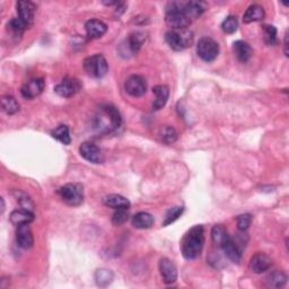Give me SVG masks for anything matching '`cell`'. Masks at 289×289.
<instances>
[{"instance_id": "cell-2", "label": "cell", "mask_w": 289, "mask_h": 289, "mask_svg": "<svg viewBox=\"0 0 289 289\" xmlns=\"http://www.w3.org/2000/svg\"><path fill=\"white\" fill-rule=\"evenodd\" d=\"M122 119L117 108L113 105H104L95 118V128L102 133H111L120 128Z\"/></svg>"}, {"instance_id": "cell-32", "label": "cell", "mask_w": 289, "mask_h": 289, "mask_svg": "<svg viewBox=\"0 0 289 289\" xmlns=\"http://www.w3.org/2000/svg\"><path fill=\"white\" fill-rule=\"evenodd\" d=\"M14 196L17 199V202L20 206V208L29 210V212H33L34 202L32 201V199L28 196V194L22 191H15Z\"/></svg>"}, {"instance_id": "cell-24", "label": "cell", "mask_w": 289, "mask_h": 289, "mask_svg": "<svg viewBox=\"0 0 289 289\" xmlns=\"http://www.w3.org/2000/svg\"><path fill=\"white\" fill-rule=\"evenodd\" d=\"M154 225V217L148 213H138L133 217V226L138 229L150 228Z\"/></svg>"}, {"instance_id": "cell-7", "label": "cell", "mask_w": 289, "mask_h": 289, "mask_svg": "<svg viewBox=\"0 0 289 289\" xmlns=\"http://www.w3.org/2000/svg\"><path fill=\"white\" fill-rule=\"evenodd\" d=\"M197 54L203 61L213 62L219 55V45L212 38H202L197 44Z\"/></svg>"}, {"instance_id": "cell-35", "label": "cell", "mask_w": 289, "mask_h": 289, "mask_svg": "<svg viewBox=\"0 0 289 289\" xmlns=\"http://www.w3.org/2000/svg\"><path fill=\"white\" fill-rule=\"evenodd\" d=\"M265 42L268 45H275L277 43V29L272 25H264Z\"/></svg>"}, {"instance_id": "cell-11", "label": "cell", "mask_w": 289, "mask_h": 289, "mask_svg": "<svg viewBox=\"0 0 289 289\" xmlns=\"http://www.w3.org/2000/svg\"><path fill=\"white\" fill-rule=\"evenodd\" d=\"M44 87L45 82L43 78H34V80H31L24 84L20 88V93H22L24 98L32 99L41 95L42 92L44 91Z\"/></svg>"}, {"instance_id": "cell-8", "label": "cell", "mask_w": 289, "mask_h": 289, "mask_svg": "<svg viewBox=\"0 0 289 289\" xmlns=\"http://www.w3.org/2000/svg\"><path fill=\"white\" fill-rule=\"evenodd\" d=\"M124 88L130 96L140 97L146 94L147 83L143 76L133 75L125 81Z\"/></svg>"}, {"instance_id": "cell-15", "label": "cell", "mask_w": 289, "mask_h": 289, "mask_svg": "<svg viewBox=\"0 0 289 289\" xmlns=\"http://www.w3.org/2000/svg\"><path fill=\"white\" fill-rule=\"evenodd\" d=\"M85 30L89 39H99L107 33L108 25L99 19H91L86 22Z\"/></svg>"}, {"instance_id": "cell-16", "label": "cell", "mask_w": 289, "mask_h": 289, "mask_svg": "<svg viewBox=\"0 0 289 289\" xmlns=\"http://www.w3.org/2000/svg\"><path fill=\"white\" fill-rule=\"evenodd\" d=\"M272 261L269 256L265 253H256L252 256L250 261V268L254 273H262L270 269Z\"/></svg>"}, {"instance_id": "cell-29", "label": "cell", "mask_w": 289, "mask_h": 289, "mask_svg": "<svg viewBox=\"0 0 289 289\" xmlns=\"http://www.w3.org/2000/svg\"><path fill=\"white\" fill-rule=\"evenodd\" d=\"M146 41V35L141 32H135L133 34H130L128 39V45L129 49L133 52L139 51L141 46L144 45Z\"/></svg>"}, {"instance_id": "cell-9", "label": "cell", "mask_w": 289, "mask_h": 289, "mask_svg": "<svg viewBox=\"0 0 289 289\" xmlns=\"http://www.w3.org/2000/svg\"><path fill=\"white\" fill-rule=\"evenodd\" d=\"M82 89L81 82L76 78H65L55 87V92L61 97H71Z\"/></svg>"}, {"instance_id": "cell-4", "label": "cell", "mask_w": 289, "mask_h": 289, "mask_svg": "<svg viewBox=\"0 0 289 289\" xmlns=\"http://www.w3.org/2000/svg\"><path fill=\"white\" fill-rule=\"evenodd\" d=\"M165 40L171 49L174 51H183L193 44L194 36L189 29L170 30L165 34Z\"/></svg>"}, {"instance_id": "cell-26", "label": "cell", "mask_w": 289, "mask_h": 289, "mask_svg": "<svg viewBox=\"0 0 289 289\" xmlns=\"http://www.w3.org/2000/svg\"><path fill=\"white\" fill-rule=\"evenodd\" d=\"M287 276L282 271H275L270 273L267 278L268 286L271 288H280L287 282Z\"/></svg>"}, {"instance_id": "cell-21", "label": "cell", "mask_w": 289, "mask_h": 289, "mask_svg": "<svg viewBox=\"0 0 289 289\" xmlns=\"http://www.w3.org/2000/svg\"><path fill=\"white\" fill-rule=\"evenodd\" d=\"M103 202L107 207L113 208L115 210L129 209L130 207V201L127 198L120 196V194H109L103 199Z\"/></svg>"}, {"instance_id": "cell-3", "label": "cell", "mask_w": 289, "mask_h": 289, "mask_svg": "<svg viewBox=\"0 0 289 289\" xmlns=\"http://www.w3.org/2000/svg\"><path fill=\"white\" fill-rule=\"evenodd\" d=\"M185 4L180 2H172L166 7L165 22L172 30L188 29L191 24V19L185 13Z\"/></svg>"}, {"instance_id": "cell-39", "label": "cell", "mask_w": 289, "mask_h": 289, "mask_svg": "<svg viewBox=\"0 0 289 289\" xmlns=\"http://www.w3.org/2000/svg\"><path fill=\"white\" fill-rule=\"evenodd\" d=\"M285 55L288 57V32L285 34Z\"/></svg>"}, {"instance_id": "cell-33", "label": "cell", "mask_w": 289, "mask_h": 289, "mask_svg": "<svg viewBox=\"0 0 289 289\" xmlns=\"http://www.w3.org/2000/svg\"><path fill=\"white\" fill-rule=\"evenodd\" d=\"M238 28H239L238 18H236V16H233V15H230V16L226 17L224 19V22L222 23V30L226 34L235 33Z\"/></svg>"}, {"instance_id": "cell-18", "label": "cell", "mask_w": 289, "mask_h": 289, "mask_svg": "<svg viewBox=\"0 0 289 289\" xmlns=\"http://www.w3.org/2000/svg\"><path fill=\"white\" fill-rule=\"evenodd\" d=\"M233 51L236 56V58L241 62H248L252 56H253V49L251 48V45L245 41H236L233 44Z\"/></svg>"}, {"instance_id": "cell-36", "label": "cell", "mask_w": 289, "mask_h": 289, "mask_svg": "<svg viewBox=\"0 0 289 289\" xmlns=\"http://www.w3.org/2000/svg\"><path fill=\"white\" fill-rule=\"evenodd\" d=\"M161 137H162V140L164 141L165 144H173L177 139V133L174 128L167 125V127L162 129Z\"/></svg>"}, {"instance_id": "cell-12", "label": "cell", "mask_w": 289, "mask_h": 289, "mask_svg": "<svg viewBox=\"0 0 289 289\" xmlns=\"http://www.w3.org/2000/svg\"><path fill=\"white\" fill-rule=\"evenodd\" d=\"M80 153L82 157H84L86 161L94 163V164H101L104 162V155L102 154V150L93 143H83L80 147Z\"/></svg>"}, {"instance_id": "cell-31", "label": "cell", "mask_w": 289, "mask_h": 289, "mask_svg": "<svg viewBox=\"0 0 289 289\" xmlns=\"http://www.w3.org/2000/svg\"><path fill=\"white\" fill-rule=\"evenodd\" d=\"M95 280L98 286L101 287L108 286L113 280V272L108 269H98L95 272Z\"/></svg>"}, {"instance_id": "cell-38", "label": "cell", "mask_w": 289, "mask_h": 289, "mask_svg": "<svg viewBox=\"0 0 289 289\" xmlns=\"http://www.w3.org/2000/svg\"><path fill=\"white\" fill-rule=\"evenodd\" d=\"M252 222V216L250 214H244L240 215V216L236 218V224H238V228L242 232H244L249 228V226L251 225Z\"/></svg>"}, {"instance_id": "cell-34", "label": "cell", "mask_w": 289, "mask_h": 289, "mask_svg": "<svg viewBox=\"0 0 289 289\" xmlns=\"http://www.w3.org/2000/svg\"><path fill=\"white\" fill-rule=\"evenodd\" d=\"M183 212H185L183 207H174V208L170 209L166 214L164 222H163V226H169V225L174 223L175 220L178 219V217H181V215L183 214Z\"/></svg>"}, {"instance_id": "cell-10", "label": "cell", "mask_w": 289, "mask_h": 289, "mask_svg": "<svg viewBox=\"0 0 289 289\" xmlns=\"http://www.w3.org/2000/svg\"><path fill=\"white\" fill-rule=\"evenodd\" d=\"M18 18L25 24L26 28H30L33 24L36 6L32 2H28V0H20L16 4Z\"/></svg>"}, {"instance_id": "cell-6", "label": "cell", "mask_w": 289, "mask_h": 289, "mask_svg": "<svg viewBox=\"0 0 289 289\" xmlns=\"http://www.w3.org/2000/svg\"><path fill=\"white\" fill-rule=\"evenodd\" d=\"M62 201H65L68 206L77 207L83 203L84 200V190L82 185L78 183H68L64 187H61L58 190Z\"/></svg>"}, {"instance_id": "cell-13", "label": "cell", "mask_w": 289, "mask_h": 289, "mask_svg": "<svg viewBox=\"0 0 289 289\" xmlns=\"http://www.w3.org/2000/svg\"><path fill=\"white\" fill-rule=\"evenodd\" d=\"M16 241L19 248H22L24 250H29L32 248L34 244V238H33L32 229H31L29 224L17 226Z\"/></svg>"}, {"instance_id": "cell-28", "label": "cell", "mask_w": 289, "mask_h": 289, "mask_svg": "<svg viewBox=\"0 0 289 289\" xmlns=\"http://www.w3.org/2000/svg\"><path fill=\"white\" fill-rule=\"evenodd\" d=\"M2 108L3 111L6 112L7 114H15L19 111V104L16 101V98L10 95L3 96Z\"/></svg>"}, {"instance_id": "cell-23", "label": "cell", "mask_w": 289, "mask_h": 289, "mask_svg": "<svg viewBox=\"0 0 289 289\" xmlns=\"http://www.w3.org/2000/svg\"><path fill=\"white\" fill-rule=\"evenodd\" d=\"M9 219L13 225L19 226V225L32 223L34 220V215L32 212H29V210L19 209V210H15V212L10 214Z\"/></svg>"}, {"instance_id": "cell-30", "label": "cell", "mask_w": 289, "mask_h": 289, "mask_svg": "<svg viewBox=\"0 0 289 289\" xmlns=\"http://www.w3.org/2000/svg\"><path fill=\"white\" fill-rule=\"evenodd\" d=\"M228 233H227V230H226V228L224 227V226L222 225H216V226H214L213 229H212V239H213V242L216 245L220 246L223 244V242L228 238Z\"/></svg>"}, {"instance_id": "cell-17", "label": "cell", "mask_w": 289, "mask_h": 289, "mask_svg": "<svg viewBox=\"0 0 289 289\" xmlns=\"http://www.w3.org/2000/svg\"><path fill=\"white\" fill-rule=\"evenodd\" d=\"M220 248H222L225 255L227 256L230 261L234 262V264H240L241 259H242V253H241L238 244H236L235 242L230 239V236H228V238L223 242V244L220 245Z\"/></svg>"}, {"instance_id": "cell-27", "label": "cell", "mask_w": 289, "mask_h": 289, "mask_svg": "<svg viewBox=\"0 0 289 289\" xmlns=\"http://www.w3.org/2000/svg\"><path fill=\"white\" fill-rule=\"evenodd\" d=\"M51 135L54 138L59 140L60 143H62L64 145H69L71 143L69 128H68L65 124H61L59 125V127H57L54 131H52Z\"/></svg>"}, {"instance_id": "cell-25", "label": "cell", "mask_w": 289, "mask_h": 289, "mask_svg": "<svg viewBox=\"0 0 289 289\" xmlns=\"http://www.w3.org/2000/svg\"><path fill=\"white\" fill-rule=\"evenodd\" d=\"M26 29L28 28H26L25 24L19 18H13L12 20H9V23L7 24V32L12 35V38L17 40L22 38Z\"/></svg>"}, {"instance_id": "cell-19", "label": "cell", "mask_w": 289, "mask_h": 289, "mask_svg": "<svg viewBox=\"0 0 289 289\" xmlns=\"http://www.w3.org/2000/svg\"><path fill=\"white\" fill-rule=\"evenodd\" d=\"M264 18H265V9L257 4L251 5L243 15V22L245 24L259 22V20H262Z\"/></svg>"}, {"instance_id": "cell-5", "label": "cell", "mask_w": 289, "mask_h": 289, "mask_svg": "<svg viewBox=\"0 0 289 289\" xmlns=\"http://www.w3.org/2000/svg\"><path fill=\"white\" fill-rule=\"evenodd\" d=\"M84 70L89 77L103 78L109 71L108 61L102 55H94L84 60Z\"/></svg>"}, {"instance_id": "cell-1", "label": "cell", "mask_w": 289, "mask_h": 289, "mask_svg": "<svg viewBox=\"0 0 289 289\" xmlns=\"http://www.w3.org/2000/svg\"><path fill=\"white\" fill-rule=\"evenodd\" d=\"M204 245V230L201 225L193 226L188 230L181 243V251L187 260H194L200 256Z\"/></svg>"}, {"instance_id": "cell-37", "label": "cell", "mask_w": 289, "mask_h": 289, "mask_svg": "<svg viewBox=\"0 0 289 289\" xmlns=\"http://www.w3.org/2000/svg\"><path fill=\"white\" fill-rule=\"evenodd\" d=\"M128 209H119L117 212L114 213L113 217H112V223L115 226L122 225L128 220Z\"/></svg>"}, {"instance_id": "cell-22", "label": "cell", "mask_w": 289, "mask_h": 289, "mask_svg": "<svg viewBox=\"0 0 289 289\" xmlns=\"http://www.w3.org/2000/svg\"><path fill=\"white\" fill-rule=\"evenodd\" d=\"M207 10V4L202 2H189L185 4V13L187 16L192 19L200 17Z\"/></svg>"}, {"instance_id": "cell-14", "label": "cell", "mask_w": 289, "mask_h": 289, "mask_svg": "<svg viewBox=\"0 0 289 289\" xmlns=\"http://www.w3.org/2000/svg\"><path fill=\"white\" fill-rule=\"evenodd\" d=\"M160 271L163 278V281L167 285L175 282L177 279V269L175 265L170 259H162L160 262Z\"/></svg>"}, {"instance_id": "cell-20", "label": "cell", "mask_w": 289, "mask_h": 289, "mask_svg": "<svg viewBox=\"0 0 289 289\" xmlns=\"http://www.w3.org/2000/svg\"><path fill=\"white\" fill-rule=\"evenodd\" d=\"M153 93L156 95L155 102L153 103L154 110H161L165 107V104L169 101L170 89L165 85H157L153 88Z\"/></svg>"}]
</instances>
